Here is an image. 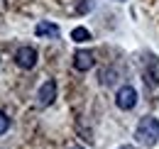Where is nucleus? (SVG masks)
<instances>
[{"label": "nucleus", "mask_w": 159, "mask_h": 149, "mask_svg": "<svg viewBox=\"0 0 159 149\" xmlns=\"http://www.w3.org/2000/svg\"><path fill=\"white\" fill-rule=\"evenodd\" d=\"M69 149H86V147H81V144H71Z\"/></svg>", "instance_id": "obj_11"}, {"label": "nucleus", "mask_w": 159, "mask_h": 149, "mask_svg": "<svg viewBox=\"0 0 159 149\" xmlns=\"http://www.w3.org/2000/svg\"><path fill=\"white\" fill-rule=\"evenodd\" d=\"M135 139H137L139 147H154L159 142V120L152 115H144L137 122V130H135Z\"/></svg>", "instance_id": "obj_1"}, {"label": "nucleus", "mask_w": 159, "mask_h": 149, "mask_svg": "<svg viewBox=\"0 0 159 149\" xmlns=\"http://www.w3.org/2000/svg\"><path fill=\"white\" fill-rule=\"evenodd\" d=\"M71 39H74V42H88V39H93V34H91V32H88V27H74V29H71Z\"/></svg>", "instance_id": "obj_8"}, {"label": "nucleus", "mask_w": 159, "mask_h": 149, "mask_svg": "<svg viewBox=\"0 0 159 149\" xmlns=\"http://www.w3.org/2000/svg\"><path fill=\"white\" fill-rule=\"evenodd\" d=\"M91 7H93V2H91V0H83V2H81V7H79V12H88Z\"/></svg>", "instance_id": "obj_10"}, {"label": "nucleus", "mask_w": 159, "mask_h": 149, "mask_svg": "<svg viewBox=\"0 0 159 149\" xmlns=\"http://www.w3.org/2000/svg\"><path fill=\"white\" fill-rule=\"evenodd\" d=\"M57 81L54 78H49V81H44L39 86V93H37V98H39V105L42 108H49L54 100H57Z\"/></svg>", "instance_id": "obj_4"}, {"label": "nucleus", "mask_w": 159, "mask_h": 149, "mask_svg": "<svg viewBox=\"0 0 159 149\" xmlns=\"http://www.w3.org/2000/svg\"><path fill=\"white\" fill-rule=\"evenodd\" d=\"M34 34L37 37H52V39H59V27L54 25V22H39L37 27H34Z\"/></svg>", "instance_id": "obj_7"}, {"label": "nucleus", "mask_w": 159, "mask_h": 149, "mask_svg": "<svg viewBox=\"0 0 159 149\" xmlns=\"http://www.w3.org/2000/svg\"><path fill=\"white\" fill-rule=\"evenodd\" d=\"M15 64L20 66L22 71H30L37 66V49L34 47H20L15 52Z\"/></svg>", "instance_id": "obj_3"}, {"label": "nucleus", "mask_w": 159, "mask_h": 149, "mask_svg": "<svg viewBox=\"0 0 159 149\" xmlns=\"http://www.w3.org/2000/svg\"><path fill=\"white\" fill-rule=\"evenodd\" d=\"M7 130H10V117H7L5 112L0 110V137H2V134H5Z\"/></svg>", "instance_id": "obj_9"}, {"label": "nucleus", "mask_w": 159, "mask_h": 149, "mask_svg": "<svg viewBox=\"0 0 159 149\" xmlns=\"http://www.w3.org/2000/svg\"><path fill=\"white\" fill-rule=\"evenodd\" d=\"M118 2H122V0H118Z\"/></svg>", "instance_id": "obj_13"}, {"label": "nucleus", "mask_w": 159, "mask_h": 149, "mask_svg": "<svg viewBox=\"0 0 159 149\" xmlns=\"http://www.w3.org/2000/svg\"><path fill=\"white\" fill-rule=\"evenodd\" d=\"M142 76H144V83H149V86H159V59H157V56H149V59H147Z\"/></svg>", "instance_id": "obj_5"}, {"label": "nucleus", "mask_w": 159, "mask_h": 149, "mask_svg": "<svg viewBox=\"0 0 159 149\" xmlns=\"http://www.w3.org/2000/svg\"><path fill=\"white\" fill-rule=\"evenodd\" d=\"M93 64H96V59L91 52H86V49H79L76 54H74V69L76 71H88V69H93Z\"/></svg>", "instance_id": "obj_6"}, {"label": "nucleus", "mask_w": 159, "mask_h": 149, "mask_svg": "<svg viewBox=\"0 0 159 149\" xmlns=\"http://www.w3.org/2000/svg\"><path fill=\"white\" fill-rule=\"evenodd\" d=\"M120 149H135V147H120Z\"/></svg>", "instance_id": "obj_12"}, {"label": "nucleus", "mask_w": 159, "mask_h": 149, "mask_svg": "<svg viewBox=\"0 0 159 149\" xmlns=\"http://www.w3.org/2000/svg\"><path fill=\"white\" fill-rule=\"evenodd\" d=\"M115 105L125 112L132 110V108L137 105V91H135L132 86H122L118 93H115Z\"/></svg>", "instance_id": "obj_2"}]
</instances>
